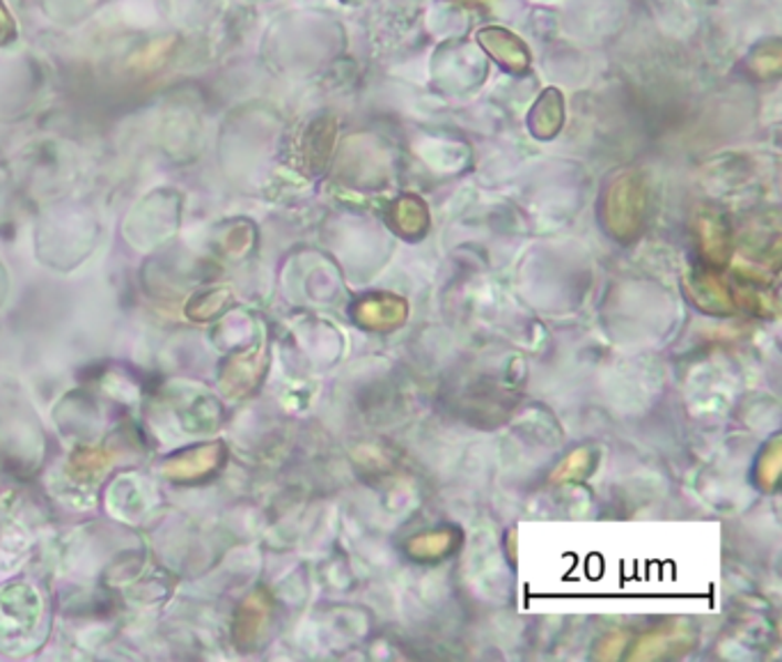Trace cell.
Listing matches in <instances>:
<instances>
[{"mask_svg": "<svg viewBox=\"0 0 782 662\" xmlns=\"http://www.w3.org/2000/svg\"><path fill=\"white\" fill-rule=\"evenodd\" d=\"M17 33V28H14V21L10 17V12L6 10V6L0 3V44L3 42H10Z\"/></svg>", "mask_w": 782, "mask_h": 662, "instance_id": "obj_1", "label": "cell"}]
</instances>
